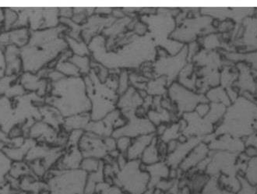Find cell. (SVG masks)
Here are the masks:
<instances>
[{
  "instance_id": "obj_1",
  "label": "cell",
  "mask_w": 257,
  "mask_h": 194,
  "mask_svg": "<svg viewBox=\"0 0 257 194\" xmlns=\"http://www.w3.org/2000/svg\"><path fill=\"white\" fill-rule=\"evenodd\" d=\"M63 31V27L58 26L31 32L28 45L21 49L24 71L36 73L66 50L67 42L61 37Z\"/></svg>"
},
{
  "instance_id": "obj_2",
  "label": "cell",
  "mask_w": 257,
  "mask_h": 194,
  "mask_svg": "<svg viewBox=\"0 0 257 194\" xmlns=\"http://www.w3.org/2000/svg\"><path fill=\"white\" fill-rule=\"evenodd\" d=\"M50 104L64 117L88 113L91 103L87 94L84 80L78 77H64L52 83Z\"/></svg>"
},
{
  "instance_id": "obj_3",
  "label": "cell",
  "mask_w": 257,
  "mask_h": 194,
  "mask_svg": "<svg viewBox=\"0 0 257 194\" xmlns=\"http://www.w3.org/2000/svg\"><path fill=\"white\" fill-rule=\"evenodd\" d=\"M255 120L257 121V106L245 99H238L224 116V123H232L223 124L218 128V132L237 138L248 137L252 134Z\"/></svg>"
},
{
  "instance_id": "obj_4",
  "label": "cell",
  "mask_w": 257,
  "mask_h": 194,
  "mask_svg": "<svg viewBox=\"0 0 257 194\" xmlns=\"http://www.w3.org/2000/svg\"><path fill=\"white\" fill-rule=\"evenodd\" d=\"M87 174L81 169H52L45 177L49 194H84Z\"/></svg>"
},
{
  "instance_id": "obj_5",
  "label": "cell",
  "mask_w": 257,
  "mask_h": 194,
  "mask_svg": "<svg viewBox=\"0 0 257 194\" xmlns=\"http://www.w3.org/2000/svg\"><path fill=\"white\" fill-rule=\"evenodd\" d=\"M150 177L141 161H128L119 168L113 184L125 194H144L149 188Z\"/></svg>"
},
{
  "instance_id": "obj_6",
  "label": "cell",
  "mask_w": 257,
  "mask_h": 194,
  "mask_svg": "<svg viewBox=\"0 0 257 194\" xmlns=\"http://www.w3.org/2000/svg\"><path fill=\"white\" fill-rule=\"evenodd\" d=\"M171 100L177 105L179 113H192L200 103H206L207 97L196 94L179 83H173L169 90Z\"/></svg>"
},
{
  "instance_id": "obj_7",
  "label": "cell",
  "mask_w": 257,
  "mask_h": 194,
  "mask_svg": "<svg viewBox=\"0 0 257 194\" xmlns=\"http://www.w3.org/2000/svg\"><path fill=\"white\" fill-rule=\"evenodd\" d=\"M156 127L148 119L134 116L128 118V122L122 128L114 130L111 137L115 139L120 137H128L135 139L141 136L155 134Z\"/></svg>"
},
{
  "instance_id": "obj_8",
  "label": "cell",
  "mask_w": 257,
  "mask_h": 194,
  "mask_svg": "<svg viewBox=\"0 0 257 194\" xmlns=\"http://www.w3.org/2000/svg\"><path fill=\"white\" fill-rule=\"evenodd\" d=\"M84 158L92 157L102 160L108 154V150L104 145V139L89 132H85L78 144Z\"/></svg>"
},
{
  "instance_id": "obj_9",
  "label": "cell",
  "mask_w": 257,
  "mask_h": 194,
  "mask_svg": "<svg viewBox=\"0 0 257 194\" xmlns=\"http://www.w3.org/2000/svg\"><path fill=\"white\" fill-rule=\"evenodd\" d=\"M208 146L211 151H227L236 154L243 152L245 147V141L228 134L210 141Z\"/></svg>"
},
{
  "instance_id": "obj_10",
  "label": "cell",
  "mask_w": 257,
  "mask_h": 194,
  "mask_svg": "<svg viewBox=\"0 0 257 194\" xmlns=\"http://www.w3.org/2000/svg\"><path fill=\"white\" fill-rule=\"evenodd\" d=\"M210 150L209 148L208 144L201 141L196 147H193V150L189 153L184 161L181 163L179 167V169L184 174L195 169L198 166L199 164L210 155Z\"/></svg>"
},
{
  "instance_id": "obj_11",
  "label": "cell",
  "mask_w": 257,
  "mask_h": 194,
  "mask_svg": "<svg viewBox=\"0 0 257 194\" xmlns=\"http://www.w3.org/2000/svg\"><path fill=\"white\" fill-rule=\"evenodd\" d=\"M201 140L198 137H190L184 143H179L175 151L168 154L164 161L171 168H178L181 163L184 161L189 153L196 147Z\"/></svg>"
},
{
  "instance_id": "obj_12",
  "label": "cell",
  "mask_w": 257,
  "mask_h": 194,
  "mask_svg": "<svg viewBox=\"0 0 257 194\" xmlns=\"http://www.w3.org/2000/svg\"><path fill=\"white\" fill-rule=\"evenodd\" d=\"M31 36V30L27 28H14L9 32L0 33V45H15L22 49L28 45Z\"/></svg>"
},
{
  "instance_id": "obj_13",
  "label": "cell",
  "mask_w": 257,
  "mask_h": 194,
  "mask_svg": "<svg viewBox=\"0 0 257 194\" xmlns=\"http://www.w3.org/2000/svg\"><path fill=\"white\" fill-rule=\"evenodd\" d=\"M142 98L139 93L136 91L134 89L130 88L122 94L117 103V106L122 110V114L126 118H131L135 116L136 110L142 105Z\"/></svg>"
},
{
  "instance_id": "obj_14",
  "label": "cell",
  "mask_w": 257,
  "mask_h": 194,
  "mask_svg": "<svg viewBox=\"0 0 257 194\" xmlns=\"http://www.w3.org/2000/svg\"><path fill=\"white\" fill-rule=\"evenodd\" d=\"M186 186L191 194H202L205 189L210 176L205 172L191 170L185 174Z\"/></svg>"
},
{
  "instance_id": "obj_15",
  "label": "cell",
  "mask_w": 257,
  "mask_h": 194,
  "mask_svg": "<svg viewBox=\"0 0 257 194\" xmlns=\"http://www.w3.org/2000/svg\"><path fill=\"white\" fill-rule=\"evenodd\" d=\"M84 158L78 147H70L66 152H63L61 158L58 161L54 169L74 170L79 169Z\"/></svg>"
},
{
  "instance_id": "obj_16",
  "label": "cell",
  "mask_w": 257,
  "mask_h": 194,
  "mask_svg": "<svg viewBox=\"0 0 257 194\" xmlns=\"http://www.w3.org/2000/svg\"><path fill=\"white\" fill-rule=\"evenodd\" d=\"M6 73L7 75L18 74L22 68L21 59V49L15 45H8L4 52Z\"/></svg>"
},
{
  "instance_id": "obj_17",
  "label": "cell",
  "mask_w": 257,
  "mask_h": 194,
  "mask_svg": "<svg viewBox=\"0 0 257 194\" xmlns=\"http://www.w3.org/2000/svg\"><path fill=\"white\" fill-rule=\"evenodd\" d=\"M156 134H150V135L141 136L133 139L131 147H128V151L125 154L128 161H138L141 160L143 153L145 152L147 147L150 145Z\"/></svg>"
},
{
  "instance_id": "obj_18",
  "label": "cell",
  "mask_w": 257,
  "mask_h": 194,
  "mask_svg": "<svg viewBox=\"0 0 257 194\" xmlns=\"http://www.w3.org/2000/svg\"><path fill=\"white\" fill-rule=\"evenodd\" d=\"M144 167L149 175V188L155 189L158 182L169 178L171 168L165 161H161L148 166L144 165Z\"/></svg>"
},
{
  "instance_id": "obj_19",
  "label": "cell",
  "mask_w": 257,
  "mask_h": 194,
  "mask_svg": "<svg viewBox=\"0 0 257 194\" xmlns=\"http://www.w3.org/2000/svg\"><path fill=\"white\" fill-rule=\"evenodd\" d=\"M30 135L32 139H38L44 143L57 145L59 143V137H58L54 129H52L49 125H46L45 123H39L37 125H34L30 130Z\"/></svg>"
},
{
  "instance_id": "obj_20",
  "label": "cell",
  "mask_w": 257,
  "mask_h": 194,
  "mask_svg": "<svg viewBox=\"0 0 257 194\" xmlns=\"http://www.w3.org/2000/svg\"><path fill=\"white\" fill-rule=\"evenodd\" d=\"M21 82L23 87L26 90H37L38 94L40 95L45 94V89L47 87V83L45 79H39L35 73L25 72L21 76Z\"/></svg>"
},
{
  "instance_id": "obj_21",
  "label": "cell",
  "mask_w": 257,
  "mask_h": 194,
  "mask_svg": "<svg viewBox=\"0 0 257 194\" xmlns=\"http://www.w3.org/2000/svg\"><path fill=\"white\" fill-rule=\"evenodd\" d=\"M158 137L155 136L152 142L147 147L145 152L143 153L142 156L140 160L142 165L148 166V165H154L155 163L163 161L161 157L160 153L158 151Z\"/></svg>"
},
{
  "instance_id": "obj_22",
  "label": "cell",
  "mask_w": 257,
  "mask_h": 194,
  "mask_svg": "<svg viewBox=\"0 0 257 194\" xmlns=\"http://www.w3.org/2000/svg\"><path fill=\"white\" fill-rule=\"evenodd\" d=\"M90 116L89 113H83L67 117L63 123L65 130L69 132L74 130H86L90 121Z\"/></svg>"
},
{
  "instance_id": "obj_23",
  "label": "cell",
  "mask_w": 257,
  "mask_h": 194,
  "mask_svg": "<svg viewBox=\"0 0 257 194\" xmlns=\"http://www.w3.org/2000/svg\"><path fill=\"white\" fill-rule=\"evenodd\" d=\"M56 67V70L61 73L63 76L68 77H78L80 76V71L77 66L69 60L58 61Z\"/></svg>"
},
{
  "instance_id": "obj_24",
  "label": "cell",
  "mask_w": 257,
  "mask_h": 194,
  "mask_svg": "<svg viewBox=\"0 0 257 194\" xmlns=\"http://www.w3.org/2000/svg\"><path fill=\"white\" fill-rule=\"evenodd\" d=\"M28 175H32V172H31L28 163L24 162V161L13 162L9 176L16 178V179H21L23 177Z\"/></svg>"
},
{
  "instance_id": "obj_25",
  "label": "cell",
  "mask_w": 257,
  "mask_h": 194,
  "mask_svg": "<svg viewBox=\"0 0 257 194\" xmlns=\"http://www.w3.org/2000/svg\"><path fill=\"white\" fill-rule=\"evenodd\" d=\"M104 164L103 160L97 159L92 157H85L82 160L80 169L87 174L93 173L100 169Z\"/></svg>"
},
{
  "instance_id": "obj_26",
  "label": "cell",
  "mask_w": 257,
  "mask_h": 194,
  "mask_svg": "<svg viewBox=\"0 0 257 194\" xmlns=\"http://www.w3.org/2000/svg\"><path fill=\"white\" fill-rule=\"evenodd\" d=\"M242 175L248 182L257 186V157L248 160Z\"/></svg>"
},
{
  "instance_id": "obj_27",
  "label": "cell",
  "mask_w": 257,
  "mask_h": 194,
  "mask_svg": "<svg viewBox=\"0 0 257 194\" xmlns=\"http://www.w3.org/2000/svg\"><path fill=\"white\" fill-rule=\"evenodd\" d=\"M207 100H210L214 103H221L224 106H229L230 101L228 94L222 88H214L210 90L207 94Z\"/></svg>"
},
{
  "instance_id": "obj_28",
  "label": "cell",
  "mask_w": 257,
  "mask_h": 194,
  "mask_svg": "<svg viewBox=\"0 0 257 194\" xmlns=\"http://www.w3.org/2000/svg\"><path fill=\"white\" fill-rule=\"evenodd\" d=\"M182 135L180 130V125L179 123H174L172 126L167 127L163 135L158 137L162 142L167 144L169 141H178V139Z\"/></svg>"
},
{
  "instance_id": "obj_29",
  "label": "cell",
  "mask_w": 257,
  "mask_h": 194,
  "mask_svg": "<svg viewBox=\"0 0 257 194\" xmlns=\"http://www.w3.org/2000/svg\"><path fill=\"white\" fill-rule=\"evenodd\" d=\"M148 115V120L155 126H159L163 123L166 124V123L170 121V115L167 110H162V111L151 110Z\"/></svg>"
},
{
  "instance_id": "obj_30",
  "label": "cell",
  "mask_w": 257,
  "mask_h": 194,
  "mask_svg": "<svg viewBox=\"0 0 257 194\" xmlns=\"http://www.w3.org/2000/svg\"><path fill=\"white\" fill-rule=\"evenodd\" d=\"M73 64L77 66L80 74H87L90 72V59L87 56H77L73 55L69 59Z\"/></svg>"
},
{
  "instance_id": "obj_31",
  "label": "cell",
  "mask_w": 257,
  "mask_h": 194,
  "mask_svg": "<svg viewBox=\"0 0 257 194\" xmlns=\"http://www.w3.org/2000/svg\"><path fill=\"white\" fill-rule=\"evenodd\" d=\"M12 164V161L4 154V151H0V184L7 180Z\"/></svg>"
},
{
  "instance_id": "obj_32",
  "label": "cell",
  "mask_w": 257,
  "mask_h": 194,
  "mask_svg": "<svg viewBox=\"0 0 257 194\" xmlns=\"http://www.w3.org/2000/svg\"><path fill=\"white\" fill-rule=\"evenodd\" d=\"M4 32H9L14 29L18 21V13L13 9L4 10Z\"/></svg>"
},
{
  "instance_id": "obj_33",
  "label": "cell",
  "mask_w": 257,
  "mask_h": 194,
  "mask_svg": "<svg viewBox=\"0 0 257 194\" xmlns=\"http://www.w3.org/2000/svg\"><path fill=\"white\" fill-rule=\"evenodd\" d=\"M67 45L71 48L72 52H74V55L80 56H87L89 53L88 49L85 46V44L83 42L75 40L73 38H66Z\"/></svg>"
},
{
  "instance_id": "obj_34",
  "label": "cell",
  "mask_w": 257,
  "mask_h": 194,
  "mask_svg": "<svg viewBox=\"0 0 257 194\" xmlns=\"http://www.w3.org/2000/svg\"><path fill=\"white\" fill-rule=\"evenodd\" d=\"M96 193L98 194H125L118 186L113 183L104 181L97 185Z\"/></svg>"
},
{
  "instance_id": "obj_35",
  "label": "cell",
  "mask_w": 257,
  "mask_h": 194,
  "mask_svg": "<svg viewBox=\"0 0 257 194\" xmlns=\"http://www.w3.org/2000/svg\"><path fill=\"white\" fill-rule=\"evenodd\" d=\"M240 180V189L237 194H257V186L252 185L244 178L243 175L238 174Z\"/></svg>"
},
{
  "instance_id": "obj_36",
  "label": "cell",
  "mask_w": 257,
  "mask_h": 194,
  "mask_svg": "<svg viewBox=\"0 0 257 194\" xmlns=\"http://www.w3.org/2000/svg\"><path fill=\"white\" fill-rule=\"evenodd\" d=\"M84 134V131L83 130H74L70 132V135L67 138V144H66L68 148L78 147L79 143Z\"/></svg>"
},
{
  "instance_id": "obj_37",
  "label": "cell",
  "mask_w": 257,
  "mask_h": 194,
  "mask_svg": "<svg viewBox=\"0 0 257 194\" xmlns=\"http://www.w3.org/2000/svg\"><path fill=\"white\" fill-rule=\"evenodd\" d=\"M116 140V149L119 151L120 154L125 155L128 151V147H131L132 139L128 137H120Z\"/></svg>"
},
{
  "instance_id": "obj_38",
  "label": "cell",
  "mask_w": 257,
  "mask_h": 194,
  "mask_svg": "<svg viewBox=\"0 0 257 194\" xmlns=\"http://www.w3.org/2000/svg\"><path fill=\"white\" fill-rule=\"evenodd\" d=\"M128 76L126 72H123L120 76L119 82L118 84V93L120 94H123L128 89Z\"/></svg>"
},
{
  "instance_id": "obj_39",
  "label": "cell",
  "mask_w": 257,
  "mask_h": 194,
  "mask_svg": "<svg viewBox=\"0 0 257 194\" xmlns=\"http://www.w3.org/2000/svg\"><path fill=\"white\" fill-rule=\"evenodd\" d=\"M210 106H209L207 103H200L198 106H196V114L199 116L203 118L206 117L210 112Z\"/></svg>"
},
{
  "instance_id": "obj_40",
  "label": "cell",
  "mask_w": 257,
  "mask_h": 194,
  "mask_svg": "<svg viewBox=\"0 0 257 194\" xmlns=\"http://www.w3.org/2000/svg\"><path fill=\"white\" fill-rule=\"evenodd\" d=\"M243 153L245 154V156L248 157L249 159L256 158L257 157V149L255 147L252 145L245 146Z\"/></svg>"
},
{
  "instance_id": "obj_41",
  "label": "cell",
  "mask_w": 257,
  "mask_h": 194,
  "mask_svg": "<svg viewBox=\"0 0 257 194\" xmlns=\"http://www.w3.org/2000/svg\"><path fill=\"white\" fill-rule=\"evenodd\" d=\"M245 146L246 145H252L255 147L257 149V134L255 135L248 136L246 141H245Z\"/></svg>"
},
{
  "instance_id": "obj_42",
  "label": "cell",
  "mask_w": 257,
  "mask_h": 194,
  "mask_svg": "<svg viewBox=\"0 0 257 194\" xmlns=\"http://www.w3.org/2000/svg\"><path fill=\"white\" fill-rule=\"evenodd\" d=\"M4 10L0 8V28L4 26Z\"/></svg>"
},
{
  "instance_id": "obj_43",
  "label": "cell",
  "mask_w": 257,
  "mask_h": 194,
  "mask_svg": "<svg viewBox=\"0 0 257 194\" xmlns=\"http://www.w3.org/2000/svg\"><path fill=\"white\" fill-rule=\"evenodd\" d=\"M179 194H191V192H190V190L188 189V188L186 187V186H184V187L181 188Z\"/></svg>"
},
{
  "instance_id": "obj_44",
  "label": "cell",
  "mask_w": 257,
  "mask_h": 194,
  "mask_svg": "<svg viewBox=\"0 0 257 194\" xmlns=\"http://www.w3.org/2000/svg\"><path fill=\"white\" fill-rule=\"evenodd\" d=\"M221 189L214 191H204L202 194H221Z\"/></svg>"
},
{
  "instance_id": "obj_45",
  "label": "cell",
  "mask_w": 257,
  "mask_h": 194,
  "mask_svg": "<svg viewBox=\"0 0 257 194\" xmlns=\"http://www.w3.org/2000/svg\"><path fill=\"white\" fill-rule=\"evenodd\" d=\"M221 194H237L236 192L232 191L227 190V189H221Z\"/></svg>"
},
{
  "instance_id": "obj_46",
  "label": "cell",
  "mask_w": 257,
  "mask_h": 194,
  "mask_svg": "<svg viewBox=\"0 0 257 194\" xmlns=\"http://www.w3.org/2000/svg\"><path fill=\"white\" fill-rule=\"evenodd\" d=\"M155 194H165V193H163V192H160V191H158V190H157V189H155Z\"/></svg>"
},
{
  "instance_id": "obj_47",
  "label": "cell",
  "mask_w": 257,
  "mask_h": 194,
  "mask_svg": "<svg viewBox=\"0 0 257 194\" xmlns=\"http://www.w3.org/2000/svg\"><path fill=\"white\" fill-rule=\"evenodd\" d=\"M26 194H38V193H26Z\"/></svg>"
}]
</instances>
